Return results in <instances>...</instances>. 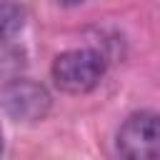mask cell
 I'll return each instance as SVG.
<instances>
[{"mask_svg": "<svg viewBox=\"0 0 160 160\" xmlns=\"http://www.w3.org/2000/svg\"><path fill=\"white\" fill-rule=\"evenodd\" d=\"M0 155H2V130H0Z\"/></svg>", "mask_w": 160, "mask_h": 160, "instance_id": "obj_6", "label": "cell"}, {"mask_svg": "<svg viewBox=\"0 0 160 160\" xmlns=\"http://www.w3.org/2000/svg\"><path fill=\"white\" fill-rule=\"evenodd\" d=\"M25 25V8L20 0H0V42L18 35Z\"/></svg>", "mask_w": 160, "mask_h": 160, "instance_id": "obj_4", "label": "cell"}, {"mask_svg": "<svg viewBox=\"0 0 160 160\" xmlns=\"http://www.w3.org/2000/svg\"><path fill=\"white\" fill-rule=\"evenodd\" d=\"M0 105L15 122H40L50 112V92L32 80H12L0 90Z\"/></svg>", "mask_w": 160, "mask_h": 160, "instance_id": "obj_3", "label": "cell"}, {"mask_svg": "<svg viewBox=\"0 0 160 160\" xmlns=\"http://www.w3.org/2000/svg\"><path fill=\"white\" fill-rule=\"evenodd\" d=\"M50 75L62 92L82 95L100 85L105 75V58L92 48L65 50L52 60Z\"/></svg>", "mask_w": 160, "mask_h": 160, "instance_id": "obj_1", "label": "cell"}, {"mask_svg": "<svg viewBox=\"0 0 160 160\" xmlns=\"http://www.w3.org/2000/svg\"><path fill=\"white\" fill-rule=\"evenodd\" d=\"M60 5H68V8H72V5H80V2H85V0H58Z\"/></svg>", "mask_w": 160, "mask_h": 160, "instance_id": "obj_5", "label": "cell"}, {"mask_svg": "<svg viewBox=\"0 0 160 160\" xmlns=\"http://www.w3.org/2000/svg\"><path fill=\"white\" fill-rule=\"evenodd\" d=\"M118 152L130 160H160V112H132L118 130Z\"/></svg>", "mask_w": 160, "mask_h": 160, "instance_id": "obj_2", "label": "cell"}]
</instances>
